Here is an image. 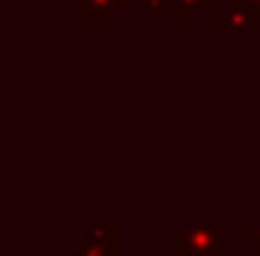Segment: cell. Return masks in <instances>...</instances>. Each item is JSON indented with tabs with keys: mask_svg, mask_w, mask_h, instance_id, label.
I'll return each mask as SVG.
<instances>
[{
	"mask_svg": "<svg viewBox=\"0 0 260 256\" xmlns=\"http://www.w3.org/2000/svg\"><path fill=\"white\" fill-rule=\"evenodd\" d=\"M176 256H227V235L221 229L176 232Z\"/></svg>",
	"mask_w": 260,
	"mask_h": 256,
	"instance_id": "1",
	"label": "cell"
},
{
	"mask_svg": "<svg viewBox=\"0 0 260 256\" xmlns=\"http://www.w3.org/2000/svg\"><path fill=\"white\" fill-rule=\"evenodd\" d=\"M218 24H224L227 30H242V33H248V30H254V12H251V6L230 3L224 12H218ZM224 27H221V30H224Z\"/></svg>",
	"mask_w": 260,
	"mask_h": 256,
	"instance_id": "2",
	"label": "cell"
},
{
	"mask_svg": "<svg viewBox=\"0 0 260 256\" xmlns=\"http://www.w3.org/2000/svg\"><path fill=\"white\" fill-rule=\"evenodd\" d=\"M130 0H79V15L85 18H115Z\"/></svg>",
	"mask_w": 260,
	"mask_h": 256,
	"instance_id": "3",
	"label": "cell"
},
{
	"mask_svg": "<svg viewBox=\"0 0 260 256\" xmlns=\"http://www.w3.org/2000/svg\"><path fill=\"white\" fill-rule=\"evenodd\" d=\"M248 6H254V9L260 12V0H248Z\"/></svg>",
	"mask_w": 260,
	"mask_h": 256,
	"instance_id": "4",
	"label": "cell"
}]
</instances>
